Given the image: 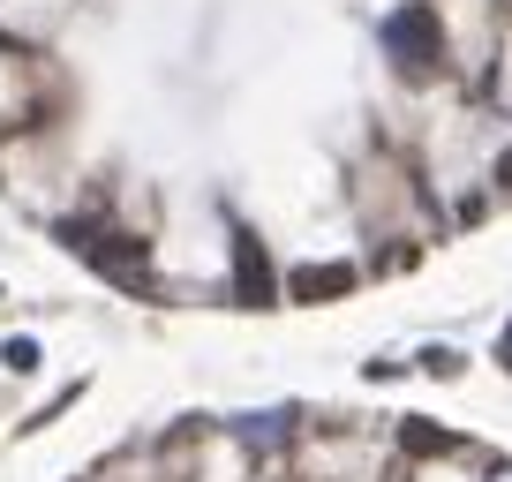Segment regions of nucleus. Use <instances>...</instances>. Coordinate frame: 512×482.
Masks as SVG:
<instances>
[{
    "label": "nucleus",
    "instance_id": "f257e3e1",
    "mask_svg": "<svg viewBox=\"0 0 512 482\" xmlns=\"http://www.w3.org/2000/svg\"><path fill=\"white\" fill-rule=\"evenodd\" d=\"M339 287H354L347 264H324V272H302V279H294V294H302V302H317V294H339Z\"/></svg>",
    "mask_w": 512,
    "mask_h": 482
},
{
    "label": "nucleus",
    "instance_id": "f03ea898",
    "mask_svg": "<svg viewBox=\"0 0 512 482\" xmlns=\"http://www.w3.org/2000/svg\"><path fill=\"white\" fill-rule=\"evenodd\" d=\"M241 294L264 302V249H256V241H241Z\"/></svg>",
    "mask_w": 512,
    "mask_h": 482
},
{
    "label": "nucleus",
    "instance_id": "7ed1b4c3",
    "mask_svg": "<svg viewBox=\"0 0 512 482\" xmlns=\"http://www.w3.org/2000/svg\"><path fill=\"white\" fill-rule=\"evenodd\" d=\"M497 181H505V189H512V151H505V159H497Z\"/></svg>",
    "mask_w": 512,
    "mask_h": 482
}]
</instances>
